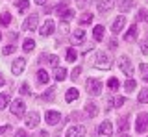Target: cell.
Here are the masks:
<instances>
[{"label":"cell","mask_w":148,"mask_h":137,"mask_svg":"<svg viewBox=\"0 0 148 137\" xmlns=\"http://www.w3.org/2000/svg\"><path fill=\"white\" fill-rule=\"evenodd\" d=\"M9 109H11V113L15 117H24L26 115V106L22 100H13L11 106H9Z\"/></svg>","instance_id":"3957f363"},{"label":"cell","mask_w":148,"mask_h":137,"mask_svg":"<svg viewBox=\"0 0 148 137\" xmlns=\"http://www.w3.org/2000/svg\"><path fill=\"white\" fill-rule=\"evenodd\" d=\"M119 85H120V84H119V80H117V78H109V80H108V87H109L111 91H117V89H119Z\"/></svg>","instance_id":"d6a6232c"},{"label":"cell","mask_w":148,"mask_h":137,"mask_svg":"<svg viewBox=\"0 0 148 137\" xmlns=\"http://www.w3.org/2000/svg\"><path fill=\"white\" fill-rule=\"evenodd\" d=\"M6 132H9V126H8V124H6V126H0V135L6 134Z\"/></svg>","instance_id":"b9f144b4"},{"label":"cell","mask_w":148,"mask_h":137,"mask_svg":"<svg viewBox=\"0 0 148 137\" xmlns=\"http://www.w3.org/2000/svg\"><path fill=\"white\" fill-rule=\"evenodd\" d=\"M54 95H56V89L52 87V89H48V91H46V93H45L41 98H43V100H46V102H50V100H54Z\"/></svg>","instance_id":"1f68e13d"},{"label":"cell","mask_w":148,"mask_h":137,"mask_svg":"<svg viewBox=\"0 0 148 137\" xmlns=\"http://www.w3.org/2000/svg\"><path fill=\"white\" fill-rule=\"evenodd\" d=\"M113 6H115V0H98V11L100 13H108Z\"/></svg>","instance_id":"5bb4252c"},{"label":"cell","mask_w":148,"mask_h":137,"mask_svg":"<svg viewBox=\"0 0 148 137\" xmlns=\"http://www.w3.org/2000/svg\"><path fill=\"white\" fill-rule=\"evenodd\" d=\"M71 41H72V45H82L83 41H85V32L83 30H74L72 35H71Z\"/></svg>","instance_id":"4fadbf2b"},{"label":"cell","mask_w":148,"mask_h":137,"mask_svg":"<svg viewBox=\"0 0 148 137\" xmlns=\"http://www.w3.org/2000/svg\"><path fill=\"white\" fill-rule=\"evenodd\" d=\"M37 82H39L41 85H43V84H48V82H50V80H48V72L41 68V71L37 72Z\"/></svg>","instance_id":"44dd1931"},{"label":"cell","mask_w":148,"mask_h":137,"mask_svg":"<svg viewBox=\"0 0 148 137\" xmlns=\"http://www.w3.org/2000/svg\"><path fill=\"white\" fill-rule=\"evenodd\" d=\"M34 48H35V41H34V39H26L24 43H22V50H24V52H28V54H30Z\"/></svg>","instance_id":"603a6c76"},{"label":"cell","mask_w":148,"mask_h":137,"mask_svg":"<svg viewBox=\"0 0 148 137\" xmlns=\"http://www.w3.org/2000/svg\"><path fill=\"white\" fill-rule=\"evenodd\" d=\"M15 137H28V135H26L24 130H17V132H15Z\"/></svg>","instance_id":"ab89813d"},{"label":"cell","mask_w":148,"mask_h":137,"mask_svg":"<svg viewBox=\"0 0 148 137\" xmlns=\"http://www.w3.org/2000/svg\"><path fill=\"white\" fill-rule=\"evenodd\" d=\"M9 39H11V41H15V43H17V39H18V34H17V32H11V34H9Z\"/></svg>","instance_id":"60d3db41"},{"label":"cell","mask_w":148,"mask_h":137,"mask_svg":"<svg viewBox=\"0 0 148 137\" xmlns=\"http://www.w3.org/2000/svg\"><path fill=\"white\" fill-rule=\"evenodd\" d=\"M146 22H148V21H146Z\"/></svg>","instance_id":"681fc988"},{"label":"cell","mask_w":148,"mask_h":137,"mask_svg":"<svg viewBox=\"0 0 148 137\" xmlns=\"http://www.w3.org/2000/svg\"><path fill=\"white\" fill-rule=\"evenodd\" d=\"M28 6H30V0H17V10H18V13H24L28 10Z\"/></svg>","instance_id":"484cf974"},{"label":"cell","mask_w":148,"mask_h":137,"mask_svg":"<svg viewBox=\"0 0 148 137\" xmlns=\"http://www.w3.org/2000/svg\"><path fill=\"white\" fill-rule=\"evenodd\" d=\"M0 39H2V34H0Z\"/></svg>","instance_id":"c3c4849f"},{"label":"cell","mask_w":148,"mask_h":137,"mask_svg":"<svg viewBox=\"0 0 148 137\" xmlns=\"http://www.w3.org/2000/svg\"><path fill=\"white\" fill-rule=\"evenodd\" d=\"M98 134H100V135H108V137H111V135H113V124H111L109 121H104V122L98 126Z\"/></svg>","instance_id":"8fae6325"},{"label":"cell","mask_w":148,"mask_h":137,"mask_svg":"<svg viewBox=\"0 0 148 137\" xmlns=\"http://www.w3.org/2000/svg\"><path fill=\"white\" fill-rule=\"evenodd\" d=\"M78 97H80V93H78V89H69L67 91V95H65V100H67V102H72V100H76Z\"/></svg>","instance_id":"ffe728a7"},{"label":"cell","mask_w":148,"mask_h":137,"mask_svg":"<svg viewBox=\"0 0 148 137\" xmlns=\"http://www.w3.org/2000/svg\"><path fill=\"white\" fill-rule=\"evenodd\" d=\"M145 82H148V76H146V78H145Z\"/></svg>","instance_id":"7dc6e473"},{"label":"cell","mask_w":148,"mask_h":137,"mask_svg":"<svg viewBox=\"0 0 148 137\" xmlns=\"http://www.w3.org/2000/svg\"><path fill=\"white\" fill-rule=\"evenodd\" d=\"M46 0H35V4H45Z\"/></svg>","instance_id":"f6af8a7d"},{"label":"cell","mask_w":148,"mask_h":137,"mask_svg":"<svg viewBox=\"0 0 148 137\" xmlns=\"http://www.w3.org/2000/svg\"><path fill=\"white\" fill-rule=\"evenodd\" d=\"M85 113H87V117H96L98 115V108H96V104L95 102H87L85 104Z\"/></svg>","instance_id":"e0dca14e"},{"label":"cell","mask_w":148,"mask_h":137,"mask_svg":"<svg viewBox=\"0 0 148 137\" xmlns=\"http://www.w3.org/2000/svg\"><path fill=\"white\" fill-rule=\"evenodd\" d=\"M128 128H130V124H128V115L126 117H120L119 119V130L120 132H126Z\"/></svg>","instance_id":"4316f807"},{"label":"cell","mask_w":148,"mask_h":137,"mask_svg":"<svg viewBox=\"0 0 148 137\" xmlns=\"http://www.w3.org/2000/svg\"><path fill=\"white\" fill-rule=\"evenodd\" d=\"M96 67L98 68H104V71H108V68L111 67V59H109V56L106 52H100L96 54Z\"/></svg>","instance_id":"5b68a950"},{"label":"cell","mask_w":148,"mask_h":137,"mask_svg":"<svg viewBox=\"0 0 148 137\" xmlns=\"http://www.w3.org/2000/svg\"><path fill=\"white\" fill-rule=\"evenodd\" d=\"M141 52L148 54V41H143V43H141Z\"/></svg>","instance_id":"f35d334b"},{"label":"cell","mask_w":148,"mask_h":137,"mask_svg":"<svg viewBox=\"0 0 148 137\" xmlns=\"http://www.w3.org/2000/svg\"><path fill=\"white\" fill-rule=\"evenodd\" d=\"M30 85H28V84H22L21 85V95H30Z\"/></svg>","instance_id":"d590c367"},{"label":"cell","mask_w":148,"mask_h":137,"mask_svg":"<svg viewBox=\"0 0 148 137\" xmlns=\"http://www.w3.org/2000/svg\"><path fill=\"white\" fill-rule=\"evenodd\" d=\"M122 104H124V97H117V98L113 100V106H115V108H120Z\"/></svg>","instance_id":"8d00e7d4"},{"label":"cell","mask_w":148,"mask_h":137,"mask_svg":"<svg viewBox=\"0 0 148 137\" xmlns=\"http://www.w3.org/2000/svg\"><path fill=\"white\" fill-rule=\"evenodd\" d=\"M45 121H46V124H52V126H56L59 121H61V115H59V111L48 109V111L45 113Z\"/></svg>","instance_id":"8992f818"},{"label":"cell","mask_w":148,"mask_h":137,"mask_svg":"<svg viewBox=\"0 0 148 137\" xmlns=\"http://www.w3.org/2000/svg\"><path fill=\"white\" fill-rule=\"evenodd\" d=\"M76 58H78L76 50H74V48H69V50H67V61H71V63H74V61H76Z\"/></svg>","instance_id":"4dcf8cb0"},{"label":"cell","mask_w":148,"mask_h":137,"mask_svg":"<svg viewBox=\"0 0 148 137\" xmlns=\"http://www.w3.org/2000/svg\"><path fill=\"white\" fill-rule=\"evenodd\" d=\"M54 28H56V24H54V21H45V24L41 26V35L43 37H48V35H52V32H54Z\"/></svg>","instance_id":"7c38bea8"},{"label":"cell","mask_w":148,"mask_h":137,"mask_svg":"<svg viewBox=\"0 0 148 137\" xmlns=\"http://www.w3.org/2000/svg\"><path fill=\"white\" fill-rule=\"evenodd\" d=\"M9 22H11V15H9V11H2V13H0V24H2V26H9Z\"/></svg>","instance_id":"cb8c5ba5"},{"label":"cell","mask_w":148,"mask_h":137,"mask_svg":"<svg viewBox=\"0 0 148 137\" xmlns=\"http://www.w3.org/2000/svg\"><path fill=\"white\" fill-rule=\"evenodd\" d=\"M135 39H137V26L133 24L132 28L126 32V35H124V41H126V43H133Z\"/></svg>","instance_id":"2e32d148"},{"label":"cell","mask_w":148,"mask_h":137,"mask_svg":"<svg viewBox=\"0 0 148 137\" xmlns=\"http://www.w3.org/2000/svg\"><path fill=\"white\" fill-rule=\"evenodd\" d=\"M65 76H67V71H65L63 67H58L54 71V78L58 80V82H61V80H65Z\"/></svg>","instance_id":"7402d4cb"},{"label":"cell","mask_w":148,"mask_h":137,"mask_svg":"<svg viewBox=\"0 0 148 137\" xmlns=\"http://www.w3.org/2000/svg\"><path fill=\"white\" fill-rule=\"evenodd\" d=\"M85 135V126L82 124H74L67 130V137H83Z\"/></svg>","instance_id":"ba28073f"},{"label":"cell","mask_w":148,"mask_h":137,"mask_svg":"<svg viewBox=\"0 0 148 137\" xmlns=\"http://www.w3.org/2000/svg\"><path fill=\"white\" fill-rule=\"evenodd\" d=\"M4 84H6V78H4V76H2V74H0V87H2V85H4Z\"/></svg>","instance_id":"7bdbcfd3"},{"label":"cell","mask_w":148,"mask_h":137,"mask_svg":"<svg viewBox=\"0 0 148 137\" xmlns=\"http://www.w3.org/2000/svg\"><path fill=\"white\" fill-rule=\"evenodd\" d=\"M80 72H82V68H80V67H76V68H74V71L71 72V78H72V80H76L78 76H80Z\"/></svg>","instance_id":"74e56055"},{"label":"cell","mask_w":148,"mask_h":137,"mask_svg":"<svg viewBox=\"0 0 148 137\" xmlns=\"http://www.w3.org/2000/svg\"><path fill=\"white\" fill-rule=\"evenodd\" d=\"M24 67H26V61H24V58H17L15 61L11 63V72L15 76H18L22 71H24Z\"/></svg>","instance_id":"9c48e42d"},{"label":"cell","mask_w":148,"mask_h":137,"mask_svg":"<svg viewBox=\"0 0 148 137\" xmlns=\"http://www.w3.org/2000/svg\"><path fill=\"white\" fill-rule=\"evenodd\" d=\"M9 104V95L8 93H0V109H4Z\"/></svg>","instance_id":"f546056e"},{"label":"cell","mask_w":148,"mask_h":137,"mask_svg":"<svg viewBox=\"0 0 148 137\" xmlns=\"http://www.w3.org/2000/svg\"><path fill=\"white\" fill-rule=\"evenodd\" d=\"M92 13H89V11H85V13H82V17H80V24H91L92 22Z\"/></svg>","instance_id":"d4e9b609"},{"label":"cell","mask_w":148,"mask_h":137,"mask_svg":"<svg viewBox=\"0 0 148 137\" xmlns=\"http://www.w3.org/2000/svg\"><path fill=\"white\" fill-rule=\"evenodd\" d=\"M135 130H137V134H145L148 130V113H139L137 122H135Z\"/></svg>","instance_id":"277c9868"},{"label":"cell","mask_w":148,"mask_h":137,"mask_svg":"<svg viewBox=\"0 0 148 137\" xmlns=\"http://www.w3.org/2000/svg\"><path fill=\"white\" fill-rule=\"evenodd\" d=\"M37 124H39V113L37 111H32L30 115H26V128H37Z\"/></svg>","instance_id":"30bf717a"},{"label":"cell","mask_w":148,"mask_h":137,"mask_svg":"<svg viewBox=\"0 0 148 137\" xmlns=\"http://www.w3.org/2000/svg\"><path fill=\"white\" fill-rule=\"evenodd\" d=\"M104 34H106V28H104V26H95V30H92V35H95V39L96 41H102V39H104Z\"/></svg>","instance_id":"d6986e66"},{"label":"cell","mask_w":148,"mask_h":137,"mask_svg":"<svg viewBox=\"0 0 148 137\" xmlns=\"http://www.w3.org/2000/svg\"><path fill=\"white\" fill-rule=\"evenodd\" d=\"M85 87H87V93H89V95L98 97V95L102 93V82L98 78H89L87 84H85Z\"/></svg>","instance_id":"6da1fadb"},{"label":"cell","mask_w":148,"mask_h":137,"mask_svg":"<svg viewBox=\"0 0 148 137\" xmlns=\"http://www.w3.org/2000/svg\"><path fill=\"white\" fill-rule=\"evenodd\" d=\"M119 67L126 76H130V78L133 76V67H132V61H130L128 56H120L119 58Z\"/></svg>","instance_id":"7a4b0ae2"},{"label":"cell","mask_w":148,"mask_h":137,"mask_svg":"<svg viewBox=\"0 0 148 137\" xmlns=\"http://www.w3.org/2000/svg\"><path fill=\"white\" fill-rule=\"evenodd\" d=\"M119 8L122 13H128L133 8V0H119Z\"/></svg>","instance_id":"ac0fdd59"},{"label":"cell","mask_w":148,"mask_h":137,"mask_svg":"<svg viewBox=\"0 0 148 137\" xmlns=\"http://www.w3.org/2000/svg\"><path fill=\"white\" fill-rule=\"evenodd\" d=\"M120 137H130V135H120Z\"/></svg>","instance_id":"bcb514c9"},{"label":"cell","mask_w":148,"mask_h":137,"mask_svg":"<svg viewBox=\"0 0 148 137\" xmlns=\"http://www.w3.org/2000/svg\"><path fill=\"white\" fill-rule=\"evenodd\" d=\"M137 100H139L141 104H148V87H145V89L141 91V93H139Z\"/></svg>","instance_id":"f1b7e54d"},{"label":"cell","mask_w":148,"mask_h":137,"mask_svg":"<svg viewBox=\"0 0 148 137\" xmlns=\"http://www.w3.org/2000/svg\"><path fill=\"white\" fill-rule=\"evenodd\" d=\"M13 52H15V47H13V45H8V47L2 50L4 56H9V54H13Z\"/></svg>","instance_id":"e575fe53"},{"label":"cell","mask_w":148,"mask_h":137,"mask_svg":"<svg viewBox=\"0 0 148 137\" xmlns=\"http://www.w3.org/2000/svg\"><path fill=\"white\" fill-rule=\"evenodd\" d=\"M39 137H48V134H46V132H41V134H39Z\"/></svg>","instance_id":"ee69618b"},{"label":"cell","mask_w":148,"mask_h":137,"mask_svg":"<svg viewBox=\"0 0 148 137\" xmlns=\"http://www.w3.org/2000/svg\"><path fill=\"white\" fill-rule=\"evenodd\" d=\"M124 26H126V19H124V17H117L115 22H113V26H111V32H113V34H119Z\"/></svg>","instance_id":"9a60e30c"},{"label":"cell","mask_w":148,"mask_h":137,"mask_svg":"<svg viewBox=\"0 0 148 137\" xmlns=\"http://www.w3.org/2000/svg\"><path fill=\"white\" fill-rule=\"evenodd\" d=\"M37 19H39V17H37V13H32V15L28 17L24 22H22V30H26V32L35 30L37 28Z\"/></svg>","instance_id":"52a82bcc"},{"label":"cell","mask_w":148,"mask_h":137,"mask_svg":"<svg viewBox=\"0 0 148 137\" xmlns=\"http://www.w3.org/2000/svg\"><path fill=\"white\" fill-rule=\"evenodd\" d=\"M135 87H137V82H135V80H128V82H126V85H124L126 93H132V91L135 89Z\"/></svg>","instance_id":"836d02e7"},{"label":"cell","mask_w":148,"mask_h":137,"mask_svg":"<svg viewBox=\"0 0 148 137\" xmlns=\"http://www.w3.org/2000/svg\"><path fill=\"white\" fill-rule=\"evenodd\" d=\"M45 59H46V63H48V65H52V67H56L58 68V65H59V58L58 56H45Z\"/></svg>","instance_id":"83f0119b"}]
</instances>
